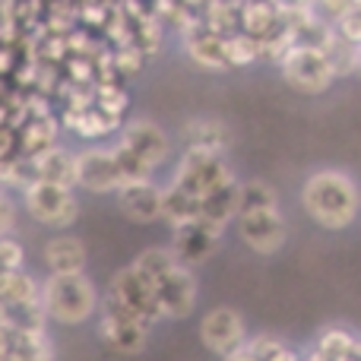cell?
<instances>
[{"label": "cell", "mask_w": 361, "mask_h": 361, "mask_svg": "<svg viewBox=\"0 0 361 361\" xmlns=\"http://www.w3.org/2000/svg\"><path fill=\"white\" fill-rule=\"evenodd\" d=\"M102 298H108V301H114L118 307H124L127 314H133L137 320H143L149 330L159 324V320H165L156 292H152V286H149V279H146L133 263L130 267H124V269H118V273L111 276V282H108V288H105Z\"/></svg>", "instance_id": "obj_7"}, {"label": "cell", "mask_w": 361, "mask_h": 361, "mask_svg": "<svg viewBox=\"0 0 361 361\" xmlns=\"http://www.w3.org/2000/svg\"><path fill=\"white\" fill-rule=\"evenodd\" d=\"M118 146L127 152L130 159H137L143 169H149L156 175V169H162L171 159V140L156 121L149 118H137L127 121L118 133Z\"/></svg>", "instance_id": "obj_8"}, {"label": "cell", "mask_w": 361, "mask_h": 361, "mask_svg": "<svg viewBox=\"0 0 361 361\" xmlns=\"http://www.w3.org/2000/svg\"><path fill=\"white\" fill-rule=\"evenodd\" d=\"M42 263L48 276H67V273H86L89 247L80 235L57 231L42 244Z\"/></svg>", "instance_id": "obj_14"}, {"label": "cell", "mask_w": 361, "mask_h": 361, "mask_svg": "<svg viewBox=\"0 0 361 361\" xmlns=\"http://www.w3.org/2000/svg\"><path fill=\"white\" fill-rule=\"evenodd\" d=\"M238 235L254 254L273 257L286 244V219H282L279 206H263V209H241L238 212Z\"/></svg>", "instance_id": "obj_10"}, {"label": "cell", "mask_w": 361, "mask_h": 361, "mask_svg": "<svg viewBox=\"0 0 361 361\" xmlns=\"http://www.w3.org/2000/svg\"><path fill=\"white\" fill-rule=\"evenodd\" d=\"M19 219V200L13 197L10 187L0 184V235H13Z\"/></svg>", "instance_id": "obj_26"}, {"label": "cell", "mask_w": 361, "mask_h": 361, "mask_svg": "<svg viewBox=\"0 0 361 361\" xmlns=\"http://www.w3.org/2000/svg\"><path fill=\"white\" fill-rule=\"evenodd\" d=\"M263 206H279V197H276L273 187L263 184V180H247V184H241V206H238V212L263 209Z\"/></svg>", "instance_id": "obj_23"}, {"label": "cell", "mask_w": 361, "mask_h": 361, "mask_svg": "<svg viewBox=\"0 0 361 361\" xmlns=\"http://www.w3.org/2000/svg\"><path fill=\"white\" fill-rule=\"evenodd\" d=\"M32 165H35V180L76 187V152L63 149L61 143L38 152V156H32Z\"/></svg>", "instance_id": "obj_18"}, {"label": "cell", "mask_w": 361, "mask_h": 361, "mask_svg": "<svg viewBox=\"0 0 361 361\" xmlns=\"http://www.w3.org/2000/svg\"><path fill=\"white\" fill-rule=\"evenodd\" d=\"M99 288L86 273L44 276L42 279V305L48 314V324L80 326L99 314Z\"/></svg>", "instance_id": "obj_3"}, {"label": "cell", "mask_w": 361, "mask_h": 361, "mask_svg": "<svg viewBox=\"0 0 361 361\" xmlns=\"http://www.w3.org/2000/svg\"><path fill=\"white\" fill-rule=\"evenodd\" d=\"M0 361H13V358H6V355H4V358H0Z\"/></svg>", "instance_id": "obj_32"}, {"label": "cell", "mask_w": 361, "mask_h": 361, "mask_svg": "<svg viewBox=\"0 0 361 361\" xmlns=\"http://www.w3.org/2000/svg\"><path fill=\"white\" fill-rule=\"evenodd\" d=\"M197 216H200V200H197V197H190V193L180 190V187H175V184L165 187V197H162V222H169L171 228H178V225L193 222Z\"/></svg>", "instance_id": "obj_21"}, {"label": "cell", "mask_w": 361, "mask_h": 361, "mask_svg": "<svg viewBox=\"0 0 361 361\" xmlns=\"http://www.w3.org/2000/svg\"><path fill=\"white\" fill-rule=\"evenodd\" d=\"M279 73L301 95H324L336 82V70H333L326 51L305 48V44H295L286 51V57L279 61Z\"/></svg>", "instance_id": "obj_6"}, {"label": "cell", "mask_w": 361, "mask_h": 361, "mask_svg": "<svg viewBox=\"0 0 361 361\" xmlns=\"http://www.w3.org/2000/svg\"><path fill=\"white\" fill-rule=\"evenodd\" d=\"M301 206L307 219L326 231H343L358 219L361 193L352 175L339 169H320L301 187Z\"/></svg>", "instance_id": "obj_1"}, {"label": "cell", "mask_w": 361, "mask_h": 361, "mask_svg": "<svg viewBox=\"0 0 361 361\" xmlns=\"http://www.w3.org/2000/svg\"><path fill=\"white\" fill-rule=\"evenodd\" d=\"M171 231H175L171 250H175V257L180 263H187V267L206 260V257L216 250L219 238H222V231H216L212 225H206L203 219H193V222L178 225V228H171Z\"/></svg>", "instance_id": "obj_16"}, {"label": "cell", "mask_w": 361, "mask_h": 361, "mask_svg": "<svg viewBox=\"0 0 361 361\" xmlns=\"http://www.w3.org/2000/svg\"><path fill=\"white\" fill-rule=\"evenodd\" d=\"M355 349H358V343H355V339H352L345 330H330V333H324V336H320V345H317V352H320V355H324L326 361H352Z\"/></svg>", "instance_id": "obj_22"}, {"label": "cell", "mask_w": 361, "mask_h": 361, "mask_svg": "<svg viewBox=\"0 0 361 361\" xmlns=\"http://www.w3.org/2000/svg\"><path fill=\"white\" fill-rule=\"evenodd\" d=\"M19 206L32 222L51 231H67L80 219L76 187L51 184V180H32L25 190H19Z\"/></svg>", "instance_id": "obj_4"}, {"label": "cell", "mask_w": 361, "mask_h": 361, "mask_svg": "<svg viewBox=\"0 0 361 361\" xmlns=\"http://www.w3.org/2000/svg\"><path fill=\"white\" fill-rule=\"evenodd\" d=\"M267 361H301V355H298V352H295V349H288L286 343H282L279 349H276V352H273V355H269Z\"/></svg>", "instance_id": "obj_29"}, {"label": "cell", "mask_w": 361, "mask_h": 361, "mask_svg": "<svg viewBox=\"0 0 361 361\" xmlns=\"http://www.w3.org/2000/svg\"><path fill=\"white\" fill-rule=\"evenodd\" d=\"M225 361H260V352L254 349V343H250V339H244V343L238 345L231 355H225Z\"/></svg>", "instance_id": "obj_28"}, {"label": "cell", "mask_w": 361, "mask_h": 361, "mask_svg": "<svg viewBox=\"0 0 361 361\" xmlns=\"http://www.w3.org/2000/svg\"><path fill=\"white\" fill-rule=\"evenodd\" d=\"M4 326H6V317H4V307H0V333H4Z\"/></svg>", "instance_id": "obj_30"}, {"label": "cell", "mask_w": 361, "mask_h": 361, "mask_svg": "<svg viewBox=\"0 0 361 361\" xmlns=\"http://www.w3.org/2000/svg\"><path fill=\"white\" fill-rule=\"evenodd\" d=\"M162 197H165V187H159L156 180H133V184H124L114 200H118V209L124 212L130 222L140 225H149L162 219Z\"/></svg>", "instance_id": "obj_15"}, {"label": "cell", "mask_w": 361, "mask_h": 361, "mask_svg": "<svg viewBox=\"0 0 361 361\" xmlns=\"http://www.w3.org/2000/svg\"><path fill=\"white\" fill-rule=\"evenodd\" d=\"M333 29H336L345 42H352V44H358L361 48V0H355V4H352L349 10L336 19V23H333Z\"/></svg>", "instance_id": "obj_25"}, {"label": "cell", "mask_w": 361, "mask_h": 361, "mask_svg": "<svg viewBox=\"0 0 361 361\" xmlns=\"http://www.w3.org/2000/svg\"><path fill=\"white\" fill-rule=\"evenodd\" d=\"M76 187L89 193H118L124 187L121 162L111 146H86L76 152Z\"/></svg>", "instance_id": "obj_11"}, {"label": "cell", "mask_w": 361, "mask_h": 361, "mask_svg": "<svg viewBox=\"0 0 361 361\" xmlns=\"http://www.w3.org/2000/svg\"><path fill=\"white\" fill-rule=\"evenodd\" d=\"M25 269V247L16 235H0V273Z\"/></svg>", "instance_id": "obj_24"}, {"label": "cell", "mask_w": 361, "mask_h": 361, "mask_svg": "<svg viewBox=\"0 0 361 361\" xmlns=\"http://www.w3.org/2000/svg\"><path fill=\"white\" fill-rule=\"evenodd\" d=\"M187 149H200V152H225L231 146V133L228 127L219 118H190L180 127Z\"/></svg>", "instance_id": "obj_17"}, {"label": "cell", "mask_w": 361, "mask_h": 361, "mask_svg": "<svg viewBox=\"0 0 361 361\" xmlns=\"http://www.w3.org/2000/svg\"><path fill=\"white\" fill-rule=\"evenodd\" d=\"M184 51H187V57L203 70H216V73L231 70L225 35H219V32H212L209 25H203V19H193V23L184 29Z\"/></svg>", "instance_id": "obj_13"}, {"label": "cell", "mask_w": 361, "mask_h": 361, "mask_svg": "<svg viewBox=\"0 0 361 361\" xmlns=\"http://www.w3.org/2000/svg\"><path fill=\"white\" fill-rule=\"evenodd\" d=\"M200 339L212 355L225 358L247 339V326H244V317L235 307H212L200 320Z\"/></svg>", "instance_id": "obj_12"}, {"label": "cell", "mask_w": 361, "mask_h": 361, "mask_svg": "<svg viewBox=\"0 0 361 361\" xmlns=\"http://www.w3.org/2000/svg\"><path fill=\"white\" fill-rule=\"evenodd\" d=\"M355 73H361V48H358V67H355Z\"/></svg>", "instance_id": "obj_31"}, {"label": "cell", "mask_w": 361, "mask_h": 361, "mask_svg": "<svg viewBox=\"0 0 361 361\" xmlns=\"http://www.w3.org/2000/svg\"><path fill=\"white\" fill-rule=\"evenodd\" d=\"M35 301H42V279H35L29 269L0 273V307L35 305Z\"/></svg>", "instance_id": "obj_20"}, {"label": "cell", "mask_w": 361, "mask_h": 361, "mask_svg": "<svg viewBox=\"0 0 361 361\" xmlns=\"http://www.w3.org/2000/svg\"><path fill=\"white\" fill-rule=\"evenodd\" d=\"M133 267L149 279L152 292L159 298L162 317L180 320L190 317V311L197 307V276L187 263H180L171 247H146L143 254L133 260Z\"/></svg>", "instance_id": "obj_2"}, {"label": "cell", "mask_w": 361, "mask_h": 361, "mask_svg": "<svg viewBox=\"0 0 361 361\" xmlns=\"http://www.w3.org/2000/svg\"><path fill=\"white\" fill-rule=\"evenodd\" d=\"M4 355L13 361H54V343L48 333H16L4 326Z\"/></svg>", "instance_id": "obj_19"}, {"label": "cell", "mask_w": 361, "mask_h": 361, "mask_svg": "<svg viewBox=\"0 0 361 361\" xmlns=\"http://www.w3.org/2000/svg\"><path fill=\"white\" fill-rule=\"evenodd\" d=\"M99 336L105 339V345H111L121 355H137L149 343V326L143 320H137L133 314H127L124 307H118L114 301L102 298L99 301Z\"/></svg>", "instance_id": "obj_9"}, {"label": "cell", "mask_w": 361, "mask_h": 361, "mask_svg": "<svg viewBox=\"0 0 361 361\" xmlns=\"http://www.w3.org/2000/svg\"><path fill=\"white\" fill-rule=\"evenodd\" d=\"M235 180V171L225 162V152H200L187 149L184 159L178 162V171L171 178V184L187 190L190 197H197L203 203L206 197H212L216 190L228 187Z\"/></svg>", "instance_id": "obj_5"}, {"label": "cell", "mask_w": 361, "mask_h": 361, "mask_svg": "<svg viewBox=\"0 0 361 361\" xmlns=\"http://www.w3.org/2000/svg\"><path fill=\"white\" fill-rule=\"evenodd\" d=\"M269 4L276 6V10L282 13V16H292V13H305L314 6V0H269Z\"/></svg>", "instance_id": "obj_27"}]
</instances>
